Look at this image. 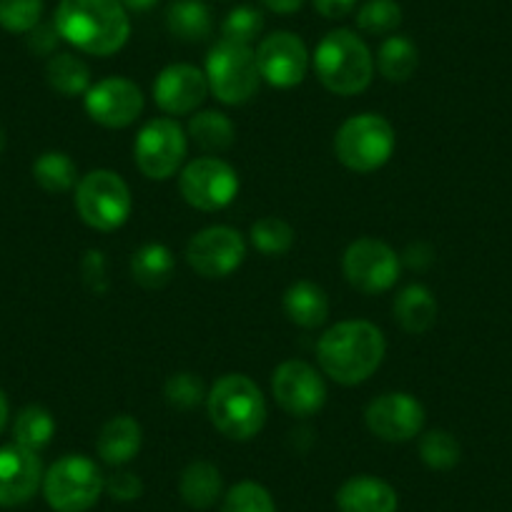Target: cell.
I'll list each match as a JSON object with an SVG mask.
<instances>
[{"label":"cell","instance_id":"obj_1","mask_svg":"<svg viewBox=\"0 0 512 512\" xmlns=\"http://www.w3.org/2000/svg\"><path fill=\"white\" fill-rule=\"evenodd\" d=\"M387 342L377 324L347 319L329 327L317 342V362L329 379L354 387L372 377L382 364Z\"/></svg>","mask_w":512,"mask_h":512},{"label":"cell","instance_id":"obj_2","mask_svg":"<svg viewBox=\"0 0 512 512\" xmlns=\"http://www.w3.org/2000/svg\"><path fill=\"white\" fill-rule=\"evenodd\" d=\"M53 23L63 41L88 56H113L131 36L128 11L118 0H61Z\"/></svg>","mask_w":512,"mask_h":512},{"label":"cell","instance_id":"obj_3","mask_svg":"<svg viewBox=\"0 0 512 512\" xmlns=\"http://www.w3.org/2000/svg\"><path fill=\"white\" fill-rule=\"evenodd\" d=\"M206 412L216 430L236 442H246L264 430L267 400L259 384L246 374H224L206 395Z\"/></svg>","mask_w":512,"mask_h":512},{"label":"cell","instance_id":"obj_4","mask_svg":"<svg viewBox=\"0 0 512 512\" xmlns=\"http://www.w3.org/2000/svg\"><path fill=\"white\" fill-rule=\"evenodd\" d=\"M314 71L322 86L337 96H357L374 78V58L357 33L339 28L327 33L314 51Z\"/></svg>","mask_w":512,"mask_h":512},{"label":"cell","instance_id":"obj_5","mask_svg":"<svg viewBox=\"0 0 512 512\" xmlns=\"http://www.w3.org/2000/svg\"><path fill=\"white\" fill-rule=\"evenodd\" d=\"M397 136L392 123L379 113H359L347 118L334 136L339 164L357 174H372L392 159Z\"/></svg>","mask_w":512,"mask_h":512},{"label":"cell","instance_id":"obj_6","mask_svg":"<svg viewBox=\"0 0 512 512\" xmlns=\"http://www.w3.org/2000/svg\"><path fill=\"white\" fill-rule=\"evenodd\" d=\"M106 492L101 467L86 455H66L43 475V495L56 512H88Z\"/></svg>","mask_w":512,"mask_h":512},{"label":"cell","instance_id":"obj_7","mask_svg":"<svg viewBox=\"0 0 512 512\" xmlns=\"http://www.w3.org/2000/svg\"><path fill=\"white\" fill-rule=\"evenodd\" d=\"M76 209L83 224L96 231H116L131 216L134 199L126 181L108 169L81 176L76 184Z\"/></svg>","mask_w":512,"mask_h":512},{"label":"cell","instance_id":"obj_8","mask_svg":"<svg viewBox=\"0 0 512 512\" xmlns=\"http://www.w3.org/2000/svg\"><path fill=\"white\" fill-rule=\"evenodd\" d=\"M206 81L209 91L226 106H241L259 91V66L251 46L219 41L206 56Z\"/></svg>","mask_w":512,"mask_h":512},{"label":"cell","instance_id":"obj_9","mask_svg":"<svg viewBox=\"0 0 512 512\" xmlns=\"http://www.w3.org/2000/svg\"><path fill=\"white\" fill-rule=\"evenodd\" d=\"M189 151V136L174 118H154L136 136L134 159L141 174L151 181L176 176Z\"/></svg>","mask_w":512,"mask_h":512},{"label":"cell","instance_id":"obj_10","mask_svg":"<svg viewBox=\"0 0 512 512\" xmlns=\"http://www.w3.org/2000/svg\"><path fill=\"white\" fill-rule=\"evenodd\" d=\"M342 272L347 282L362 294L390 292L402 272L397 251L384 241L362 236L352 241L342 256Z\"/></svg>","mask_w":512,"mask_h":512},{"label":"cell","instance_id":"obj_11","mask_svg":"<svg viewBox=\"0 0 512 512\" xmlns=\"http://www.w3.org/2000/svg\"><path fill=\"white\" fill-rule=\"evenodd\" d=\"M179 191L194 209L221 211L239 194V174L219 156H201L181 169Z\"/></svg>","mask_w":512,"mask_h":512},{"label":"cell","instance_id":"obj_12","mask_svg":"<svg viewBox=\"0 0 512 512\" xmlns=\"http://www.w3.org/2000/svg\"><path fill=\"white\" fill-rule=\"evenodd\" d=\"M246 259V239L231 226H209L186 244V262L199 277L224 279Z\"/></svg>","mask_w":512,"mask_h":512},{"label":"cell","instance_id":"obj_13","mask_svg":"<svg viewBox=\"0 0 512 512\" xmlns=\"http://www.w3.org/2000/svg\"><path fill=\"white\" fill-rule=\"evenodd\" d=\"M272 392L277 405L292 417H312L327 402V384L322 372L302 359H287L272 374Z\"/></svg>","mask_w":512,"mask_h":512},{"label":"cell","instance_id":"obj_14","mask_svg":"<svg viewBox=\"0 0 512 512\" xmlns=\"http://www.w3.org/2000/svg\"><path fill=\"white\" fill-rule=\"evenodd\" d=\"M83 106L91 121L103 128H126L144 113V91L134 81L121 76L93 83L83 96Z\"/></svg>","mask_w":512,"mask_h":512},{"label":"cell","instance_id":"obj_15","mask_svg":"<svg viewBox=\"0 0 512 512\" xmlns=\"http://www.w3.org/2000/svg\"><path fill=\"white\" fill-rule=\"evenodd\" d=\"M369 432L384 442H410L425 427V407L415 395L387 392L369 402L364 412Z\"/></svg>","mask_w":512,"mask_h":512},{"label":"cell","instance_id":"obj_16","mask_svg":"<svg viewBox=\"0 0 512 512\" xmlns=\"http://www.w3.org/2000/svg\"><path fill=\"white\" fill-rule=\"evenodd\" d=\"M259 76L274 88H294L304 81L309 71V51L299 36L277 31L264 38L256 48Z\"/></svg>","mask_w":512,"mask_h":512},{"label":"cell","instance_id":"obj_17","mask_svg":"<svg viewBox=\"0 0 512 512\" xmlns=\"http://www.w3.org/2000/svg\"><path fill=\"white\" fill-rule=\"evenodd\" d=\"M209 96L206 73L191 63L166 66L154 81V101L169 116H189Z\"/></svg>","mask_w":512,"mask_h":512},{"label":"cell","instance_id":"obj_18","mask_svg":"<svg viewBox=\"0 0 512 512\" xmlns=\"http://www.w3.org/2000/svg\"><path fill=\"white\" fill-rule=\"evenodd\" d=\"M43 487V465L38 452L21 445L0 447V507L26 505Z\"/></svg>","mask_w":512,"mask_h":512},{"label":"cell","instance_id":"obj_19","mask_svg":"<svg viewBox=\"0 0 512 512\" xmlns=\"http://www.w3.org/2000/svg\"><path fill=\"white\" fill-rule=\"evenodd\" d=\"M397 505L395 487L372 475L349 477L337 492L339 512H397Z\"/></svg>","mask_w":512,"mask_h":512},{"label":"cell","instance_id":"obj_20","mask_svg":"<svg viewBox=\"0 0 512 512\" xmlns=\"http://www.w3.org/2000/svg\"><path fill=\"white\" fill-rule=\"evenodd\" d=\"M144 442V430L128 415H116L101 427L96 440L98 457L111 467H123L134 460Z\"/></svg>","mask_w":512,"mask_h":512},{"label":"cell","instance_id":"obj_21","mask_svg":"<svg viewBox=\"0 0 512 512\" xmlns=\"http://www.w3.org/2000/svg\"><path fill=\"white\" fill-rule=\"evenodd\" d=\"M392 312L407 334H425L437 322V299L425 284H410L395 297Z\"/></svg>","mask_w":512,"mask_h":512},{"label":"cell","instance_id":"obj_22","mask_svg":"<svg viewBox=\"0 0 512 512\" xmlns=\"http://www.w3.org/2000/svg\"><path fill=\"white\" fill-rule=\"evenodd\" d=\"M284 314L302 329H317L329 319V297L319 284L297 282L284 292Z\"/></svg>","mask_w":512,"mask_h":512},{"label":"cell","instance_id":"obj_23","mask_svg":"<svg viewBox=\"0 0 512 512\" xmlns=\"http://www.w3.org/2000/svg\"><path fill=\"white\" fill-rule=\"evenodd\" d=\"M179 492L186 505L194 507V510L214 507L221 500V492H224V480H221L219 467L206 460H196L186 465V470L181 472Z\"/></svg>","mask_w":512,"mask_h":512},{"label":"cell","instance_id":"obj_24","mask_svg":"<svg viewBox=\"0 0 512 512\" xmlns=\"http://www.w3.org/2000/svg\"><path fill=\"white\" fill-rule=\"evenodd\" d=\"M176 259L169 246L144 244L131 256V277L144 289H164L171 282Z\"/></svg>","mask_w":512,"mask_h":512},{"label":"cell","instance_id":"obj_25","mask_svg":"<svg viewBox=\"0 0 512 512\" xmlns=\"http://www.w3.org/2000/svg\"><path fill=\"white\" fill-rule=\"evenodd\" d=\"M166 28L176 41L201 43L211 33V11L204 0H174L166 11Z\"/></svg>","mask_w":512,"mask_h":512},{"label":"cell","instance_id":"obj_26","mask_svg":"<svg viewBox=\"0 0 512 512\" xmlns=\"http://www.w3.org/2000/svg\"><path fill=\"white\" fill-rule=\"evenodd\" d=\"M189 139L199 146L204 154H224L234 146L236 128L231 118L221 111L194 113L189 121Z\"/></svg>","mask_w":512,"mask_h":512},{"label":"cell","instance_id":"obj_27","mask_svg":"<svg viewBox=\"0 0 512 512\" xmlns=\"http://www.w3.org/2000/svg\"><path fill=\"white\" fill-rule=\"evenodd\" d=\"M48 86L66 98L86 96L91 83V68L76 53H56L46 66Z\"/></svg>","mask_w":512,"mask_h":512},{"label":"cell","instance_id":"obj_28","mask_svg":"<svg viewBox=\"0 0 512 512\" xmlns=\"http://www.w3.org/2000/svg\"><path fill=\"white\" fill-rule=\"evenodd\" d=\"M417 66H420V53H417L415 43L405 36H390L379 46L377 53V68L382 78L390 83H405L415 76Z\"/></svg>","mask_w":512,"mask_h":512},{"label":"cell","instance_id":"obj_29","mask_svg":"<svg viewBox=\"0 0 512 512\" xmlns=\"http://www.w3.org/2000/svg\"><path fill=\"white\" fill-rule=\"evenodd\" d=\"M33 179L48 194H66L78 184V166L63 151H46L33 164Z\"/></svg>","mask_w":512,"mask_h":512},{"label":"cell","instance_id":"obj_30","mask_svg":"<svg viewBox=\"0 0 512 512\" xmlns=\"http://www.w3.org/2000/svg\"><path fill=\"white\" fill-rule=\"evenodd\" d=\"M53 435H56V420H53L46 407L31 405L18 412L16 425H13L16 445L26 447L31 452H41L43 447L51 445Z\"/></svg>","mask_w":512,"mask_h":512},{"label":"cell","instance_id":"obj_31","mask_svg":"<svg viewBox=\"0 0 512 512\" xmlns=\"http://www.w3.org/2000/svg\"><path fill=\"white\" fill-rule=\"evenodd\" d=\"M249 239L264 256H284L294 246V229L279 216H264L251 224Z\"/></svg>","mask_w":512,"mask_h":512},{"label":"cell","instance_id":"obj_32","mask_svg":"<svg viewBox=\"0 0 512 512\" xmlns=\"http://www.w3.org/2000/svg\"><path fill=\"white\" fill-rule=\"evenodd\" d=\"M460 442L447 430H430L420 440V457L430 470H452L460 462Z\"/></svg>","mask_w":512,"mask_h":512},{"label":"cell","instance_id":"obj_33","mask_svg":"<svg viewBox=\"0 0 512 512\" xmlns=\"http://www.w3.org/2000/svg\"><path fill=\"white\" fill-rule=\"evenodd\" d=\"M400 23L402 8L397 0H367L357 13V26L369 36H390Z\"/></svg>","mask_w":512,"mask_h":512},{"label":"cell","instance_id":"obj_34","mask_svg":"<svg viewBox=\"0 0 512 512\" xmlns=\"http://www.w3.org/2000/svg\"><path fill=\"white\" fill-rule=\"evenodd\" d=\"M264 31L262 11L251 6H239L224 18L221 23V41L239 43V46H251Z\"/></svg>","mask_w":512,"mask_h":512},{"label":"cell","instance_id":"obj_35","mask_svg":"<svg viewBox=\"0 0 512 512\" xmlns=\"http://www.w3.org/2000/svg\"><path fill=\"white\" fill-rule=\"evenodd\" d=\"M221 512H277V505H274L267 487L244 480L226 492Z\"/></svg>","mask_w":512,"mask_h":512},{"label":"cell","instance_id":"obj_36","mask_svg":"<svg viewBox=\"0 0 512 512\" xmlns=\"http://www.w3.org/2000/svg\"><path fill=\"white\" fill-rule=\"evenodd\" d=\"M41 16L43 0H0V28L8 33H31Z\"/></svg>","mask_w":512,"mask_h":512},{"label":"cell","instance_id":"obj_37","mask_svg":"<svg viewBox=\"0 0 512 512\" xmlns=\"http://www.w3.org/2000/svg\"><path fill=\"white\" fill-rule=\"evenodd\" d=\"M209 392L204 390V382H201L196 374L191 372H179L171 374L169 382L164 387V397L174 410H194L201 402H206Z\"/></svg>","mask_w":512,"mask_h":512},{"label":"cell","instance_id":"obj_38","mask_svg":"<svg viewBox=\"0 0 512 512\" xmlns=\"http://www.w3.org/2000/svg\"><path fill=\"white\" fill-rule=\"evenodd\" d=\"M106 492L113 497V500L131 502V500H139L141 492H144V485H141L139 475L121 470V472H113L111 477H106Z\"/></svg>","mask_w":512,"mask_h":512},{"label":"cell","instance_id":"obj_39","mask_svg":"<svg viewBox=\"0 0 512 512\" xmlns=\"http://www.w3.org/2000/svg\"><path fill=\"white\" fill-rule=\"evenodd\" d=\"M58 41H63L58 33L56 23H38L31 33H28V46L36 56H51L56 51Z\"/></svg>","mask_w":512,"mask_h":512},{"label":"cell","instance_id":"obj_40","mask_svg":"<svg viewBox=\"0 0 512 512\" xmlns=\"http://www.w3.org/2000/svg\"><path fill=\"white\" fill-rule=\"evenodd\" d=\"M83 279L96 294L106 292V262H103L101 251H88L86 254V259H83Z\"/></svg>","mask_w":512,"mask_h":512},{"label":"cell","instance_id":"obj_41","mask_svg":"<svg viewBox=\"0 0 512 512\" xmlns=\"http://www.w3.org/2000/svg\"><path fill=\"white\" fill-rule=\"evenodd\" d=\"M314 11L324 18H344L354 11L357 0H312Z\"/></svg>","mask_w":512,"mask_h":512},{"label":"cell","instance_id":"obj_42","mask_svg":"<svg viewBox=\"0 0 512 512\" xmlns=\"http://www.w3.org/2000/svg\"><path fill=\"white\" fill-rule=\"evenodd\" d=\"M269 11L279 13V16H289V13H297L304 6V0H262Z\"/></svg>","mask_w":512,"mask_h":512},{"label":"cell","instance_id":"obj_43","mask_svg":"<svg viewBox=\"0 0 512 512\" xmlns=\"http://www.w3.org/2000/svg\"><path fill=\"white\" fill-rule=\"evenodd\" d=\"M126 11H149V8H154L159 0H118Z\"/></svg>","mask_w":512,"mask_h":512},{"label":"cell","instance_id":"obj_44","mask_svg":"<svg viewBox=\"0 0 512 512\" xmlns=\"http://www.w3.org/2000/svg\"><path fill=\"white\" fill-rule=\"evenodd\" d=\"M8 415H11V407H8L6 395H3V392H0V432L6 430V425H8Z\"/></svg>","mask_w":512,"mask_h":512},{"label":"cell","instance_id":"obj_45","mask_svg":"<svg viewBox=\"0 0 512 512\" xmlns=\"http://www.w3.org/2000/svg\"><path fill=\"white\" fill-rule=\"evenodd\" d=\"M6 149V134H3V128H0V154Z\"/></svg>","mask_w":512,"mask_h":512}]
</instances>
